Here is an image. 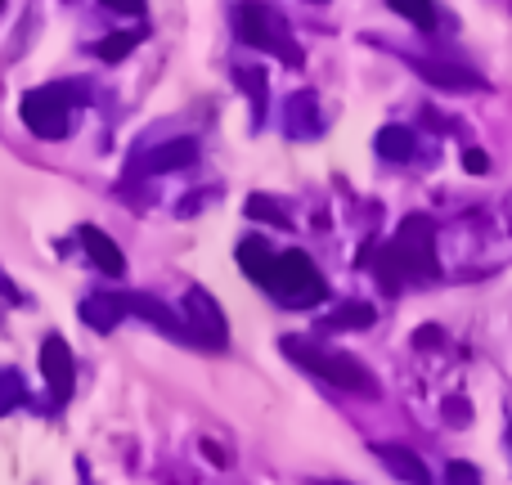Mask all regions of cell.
Segmentation results:
<instances>
[{
    "instance_id": "obj_1",
    "label": "cell",
    "mask_w": 512,
    "mask_h": 485,
    "mask_svg": "<svg viewBox=\"0 0 512 485\" xmlns=\"http://www.w3.org/2000/svg\"><path fill=\"white\" fill-rule=\"evenodd\" d=\"M369 265H373V274H378L382 292H400L405 279H418V283L436 279V274H441V265H436V225L427 221V216L400 221V234L382 247Z\"/></svg>"
},
{
    "instance_id": "obj_2",
    "label": "cell",
    "mask_w": 512,
    "mask_h": 485,
    "mask_svg": "<svg viewBox=\"0 0 512 485\" xmlns=\"http://www.w3.org/2000/svg\"><path fill=\"white\" fill-rule=\"evenodd\" d=\"M283 355H288L292 364H301V369H310L315 378L333 382V387L342 391H360V396H378V382H373V373L364 369L360 360H351V355L342 351H324V346L306 342V337H283Z\"/></svg>"
},
{
    "instance_id": "obj_3",
    "label": "cell",
    "mask_w": 512,
    "mask_h": 485,
    "mask_svg": "<svg viewBox=\"0 0 512 485\" xmlns=\"http://www.w3.org/2000/svg\"><path fill=\"white\" fill-rule=\"evenodd\" d=\"M265 292H274L283 306H315V301H324L328 288L306 252H279L270 265V279H265Z\"/></svg>"
},
{
    "instance_id": "obj_4",
    "label": "cell",
    "mask_w": 512,
    "mask_h": 485,
    "mask_svg": "<svg viewBox=\"0 0 512 485\" xmlns=\"http://www.w3.org/2000/svg\"><path fill=\"white\" fill-rule=\"evenodd\" d=\"M81 99L77 86H41V90H27L23 95V122L32 135L41 140H63L68 135V113L72 104Z\"/></svg>"
},
{
    "instance_id": "obj_5",
    "label": "cell",
    "mask_w": 512,
    "mask_h": 485,
    "mask_svg": "<svg viewBox=\"0 0 512 485\" xmlns=\"http://www.w3.org/2000/svg\"><path fill=\"white\" fill-rule=\"evenodd\" d=\"M239 36L248 45H256V50L279 54L283 63H292V68L301 63V50H297V41L288 36L283 18L274 14L270 5H261V0H248V5H239Z\"/></svg>"
},
{
    "instance_id": "obj_6",
    "label": "cell",
    "mask_w": 512,
    "mask_h": 485,
    "mask_svg": "<svg viewBox=\"0 0 512 485\" xmlns=\"http://www.w3.org/2000/svg\"><path fill=\"white\" fill-rule=\"evenodd\" d=\"M185 333L194 337L198 346H225V315L212 301V292L189 288L185 297Z\"/></svg>"
},
{
    "instance_id": "obj_7",
    "label": "cell",
    "mask_w": 512,
    "mask_h": 485,
    "mask_svg": "<svg viewBox=\"0 0 512 485\" xmlns=\"http://www.w3.org/2000/svg\"><path fill=\"white\" fill-rule=\"evenodd\" d=\"M41 378H45V387H50V396L59 400V405L72 396L77 364H72V351H68V342H63V337H45V342H41Z\"/></svg>"
},
{
    "instance_id": "obj_8",
    "label": "cell",
    "mask_w": 512,
    "mask_h": 485,
    "mask_svg": "<svg viewBox=\"0 0 512 485\" xmlns=\"http://www.w3.org/2000/svg\"><path fill=\"white\" fill-rule=\"evenodd\" d=\"M81 247H86V256L95 261V270H104V274H126V256H122V247H117L113 239H108L104 230H95V225H81Z\"/></svg>"
},
{
    "instance_id": "obj_9",
    "label": "cell",
    "mask_w": 512,
    "mask_h": 485,
    "mask_svg": "<svg viewBox=\"0 0 512 485\" xmlns=\"http://www.w3.org/2000/svg\"><path fill=\"white\" fill-rule=\"evenodd\" d=\"M414 68L423 72V81H432L436 90H481V86H486V81H481L472 68H454V63H427V59H414Z\"/></svg>"
},
{
    "instance_id": "obj_10",
    "label": "cell",
    "mask_w": 512,
    "mask_h": 485,
    "mask_svg": "<svg viewBox=\"0 0 512 485\" xmlns=\"http://www.w3.org/2000/svg\"><path fill=\"white\" fill-rule=\"evenodd\" d=\"M194 158H198V144L194 140H167V144H158V149L144 153V171H149V176H162V171L189 167Z\"/></svg>"
},
{
    "instance_id": "obj_11",
    "label": "cell",
    "mask_w": 512,
    "mask_h": 485,
    "mask_svg": "<svg viewBox=\"0 0 512 485\" xmlns=\"http://www.w3.org/2000/svg\"><path fill=\"white\" fill-rule=\"evenodd\" d=\"M122 301H126V315L149 319L153 328H162V333H171V337H189V333H185V324H180V319L171 315V310L162 306L158 297H144V292H131V297H122Z\"/></svg>"
},
{
    "instance_id": "obj_12",
    "label": "cell",
    "mask_w": 512,
    "mask_h": 485,
    "mask_svg": "<svg viewBox=\"0 0 512 485\" xmlns=\"http://www.w3.org/2000/svg\"><path fill=\"white\" fill-rule=\"evenodd\" d=\"M378 459L387 463L391 477L409 481V485H432V477H427L423 459H418L414 450H405V445H378Z\"/></svg>"
},
{
    "instance_id": "obj_13",
    "label": "cell",
    "mask_w": 512,
    "mask_h": 485,
    "mask_svg": "<svg viewBox=\"0 0 512 485\" xmlns=\"http://www.w3.org/2000/svg\"><path fill=\"white\" fill-rule=\"evenodd\" d=\"M81 319H86L95 333H113V328L126 319V301L122 297H86V306H81Z\"/></svg>"
},
{
    "instance_id": "obj_14",
    "label": "cell",
    "mask_w": 512,
    "mask_h": 485,
    "mask_svg": "<svg viewBox=\"0 0 512 485\" xmlns=\"http://www.w3.org/2000/svg\"><path fill=\"white\" fill-rule=\"evenodd\" d=\"M239 265H243V274H248L252 283H261V288H265V279H270V265H274L270 243H265V239H243L239 243Z\"/></svg>"
},
{
    "instance_id": "obj_15",
    "label": "cell",
    "mask_w": 512,
    "mask_h": 485,
    "mask_svg": "<svg viewBox=\"0 0 512 485\" xmlns=\"http://www.w3.org/2000/svg\"><path fill=\"white\" fill-rule=\"evenodd\" d=\"M373 149H378L387 162H409L414 158V131H409V126H382Z\"/></svg>"
},
{
    "instance_id": "obj_16",
    "label": "cell",
    "mask_w": 512,
    "mask_h": 485,
    "mask_svg": "<svg viewBox=\"0 0 512 485\" xmlns=\"http://www.w3.org/2000/svg\"><path fill=\"white\" fill-rule=\"evenodd\" d=\"M373 319H378V315H373V306H364V301H346V306L333 310V315H328L319 328H324V333H342V328H369Z\"/></svg>"
},
{
    "instance_id": "obj_17",
    "label": "cell",
    "mask_w": 512,
    "mask_h": 485,
    "mask_svg": "<svg viewBox=\"0 0 512 485\" xmlns=\"http://www.w3.org/2000/svg\"><path fill=\"white\" fill-rule=\"evenodd\" d=\"M140 41H144V32H113V36H104V41L95 45V54L104 63H117V59H126V54H131Z\"/></svg>"
},
{
    "instance_id": "obj_18",
    "label": "cell",
    "mask_w": 512,
    "mask_h": 485,
    "mask_svg": "<svg viewBox=\"0 0 512 485\" xmlns=\"http://www.w3.org/2000/svg\"><path fill=\"white\" fill-rule=\"evenodd\" d=\"M391 9H396L400 18H409L414 27H423V32H432L436 27V5L432 0H387Z\"/></svg>"
},
{
    "instance_id": "obj_19",
    "label": "cell",
    "mask_w": 512,
    "mask_h": 485,
    "mask_svg": "<svg viewBox=\"0 0 512 485\" xmlns=\"http://www.w3.org/2000/svg\"><path fill=\"white\" fill-rule=\"evenodd\" d=\"M18 405H27V387L14 369H0V418L14 414Z\"/></svg>"
},
{
    "instance_id": "obj_20",
    "label": "cell",
    "mask_w": 512,
    "mask_h": 485,
    "mask_svg": "<svg viewBox=\"0 0 512 485\" xmlns=\"http://www.w3.org/2000/svg\"><path fill=\"white\" fill-rule=\"evenodd\" d=\"M248 216L252 221H265V225H288V216H283V207H274L270 198H248Z\"/></svg>"
},
{
    "instance_id": "obj_21",
    "label": "cell",
    "mask_w": 512,
    "mask_h": 485,
    "mask_svg": "<svg viewBox=\"0 0 512 485\" xmlns=\"http://www.w3.org/2000/svg\"><path fill=\"white\" fill-rule=\"evenodd\" d=\"M234 77H239V86L256 99V117H261V108H265V72H261V68H256V72H252V68H239Z\"/></svg>"
},
{
    "instance_id": "obj_22",
    "label": "cell",
    "mask_w": 512,
    "mask_h": 485,
    "mask_svg": "<svg viewBox=\"0 0 512 485\" xmlns=\"http://www.w3.org/2000/svg\"><path fill=\"white\" fill-rule=\"evenodd\" d=\"M445 485H481V472L472 468V463H463V459H454L450 468H445Z\"/></svg>"
},
{
    "instance_id": "obj_23",
    "label": "cell",
    "mask_w": 512,
    "mask_h": 485,
    "mask_svg": "<svg viewBox=\"0 0 512 485\" xmlns=\"http://www.w3.org/2000/svg\"><path fill=\"white\" fill-rule=\"evenodd\" d=\"M468 414H472L468 400H445V423H450V427H463V423H468Z\"/></svg>"
},
{
    "instance_id": "obj_24",
    "label": "cell",
    "mask_w": 512,
    "mask_h": 485,
    "mask_svg": "<svg viewBox=\"0 0 512 485\" xmlns=\"http://www.w3.org/2000/svg\"><path fill=\"white\" fill-rule=\"evenodd\" d=\"M463 167H468L472 176H486V171H490V158H486L481 149H468V153H463Z\"/></svg>"
},
{
    "instance_id": "obj_25",
    "label": "cell",
    "mask_w": 512,
    "mask_h": 485,
    "mask_svg": "<svg viewBox=\"0 0 512 485\" xmlns=\"http://www.w3.org/2000/svg\"><path fill=\"white\" fill-rule=\"evenodd\" d=\"M104 5L117 14H144V0H104Z\"/></svg>"
},
{
    "instance_id": "obj_26",
    "label": "cell",
    "mask_w": 512,
    "mask_h": 485,
    "mask_svg": "<svg viewBox=\"0 0 512 485\" xmlns=\"http://www.w3.org/2000/svg\"><path fill=\"white\" fill-rule=\"evenodd\" d=\"M414 342H418V346H436V342H441V328H432V324H427V328H418V333H414Z\"/></svg>"
},
{
    "instance_id": "obj_27",
    "label": "cell",
    "mask_w": 512,
    "mask_h": 485,
    "mask_svg": "<svg viewBox=\"0 0 512 485\" xmlns=\"http://www.w3.org/2000/svg\"><path fill=\"white\" fill-rule=\"evenodd\" d=\"M315 485H342V481H315Z\"/></svg>"
}]
</instances>
